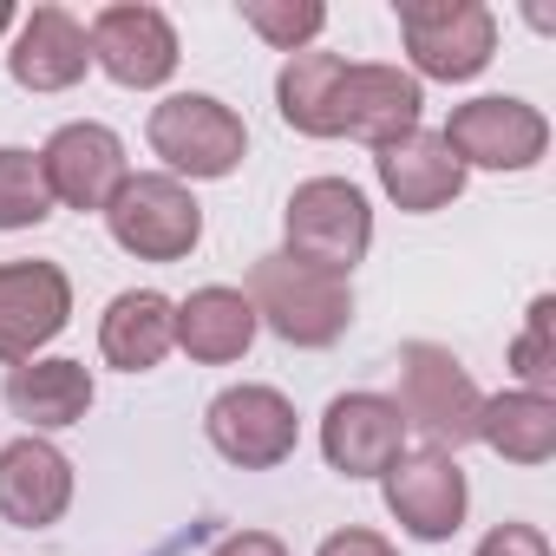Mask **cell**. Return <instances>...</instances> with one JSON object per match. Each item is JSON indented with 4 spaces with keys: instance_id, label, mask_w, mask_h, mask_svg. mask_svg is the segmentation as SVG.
Segmentation results:
<instances>
[{
    "instance_id": "15",
    "label": "cell",
    "mask_w": 556,
    "mask_h": 556,
    "mask_svg": "<svg viewBox=\"0 0 556 556\" xmlns=\"http://www.w3.org/2000/svg\"><path fill=\"white\" fill-rule=\"evenodd\" d=\"M73 504V458L47 439H14L0 445V517L14 530H47Z\"/></svg>"
},
{
    "instance_id": "7",
    "label": "cell",
    "mask_w": 556,
    "mask_h": 556,
    "mask_svg": "<svg viewBox=\"0 0 556 556\" xmlns=\"http://www.w3.org/2000/svg\"><path fill=\"white\" fill-rule=\"evenodd\" d=\"M203 432L242 471H275V465H289L295 445H302L295 406L275 387H223L210 400V413H203Z\"/></svg>"
},
{
    "instance_id": "11",
    "label": "cell",
    "mask_w": 556,
    "mask_h": 556,
    "mask_svg": "<svg viewBox=\"0 0 556 556\" xmlns=\"http://www.w3.org/2000/svg\"><path fill=\"white\" fill-rule=\"evenodd\" d=\"M73 315V282L60 262H0V367L34 361Z\"/></svg>"
},
{
    "instance_id": "1",
    "label": "cell",
    "mask_w": 556,
    "mask_h": 556,
    "mask_svg": "<svg viewBox=\"0 0 556 556\" xmlns=\"http://www.w3.org/2000/svg\"><path fill=\"white\" fill-rule=\"evenodd\" d=\"M242 295L255 308V328L282 334L289 348H334L354 321V295L341 275H321L295 255H255Z\"/></svg>"
},
{
    "instance_id": "2",
    "label": "cell",
    "mask_w": 556,
    "mask_h": 556,
    "mask_svg": "<svg viewBox=\"0 0 556 556\" xmlns=\"http://www.w3.org/2000/svg\"><path fill=\"white\" fill-rule=\"evenodd\" d=\"M400 419L426 432V452H458L478 439V413H484V393L478 380L458 367L452 348L439 341H406L400 348Z\"/></svg>"
},
{
    "instance_id": "21",
    "label": "cell",
    "mask_w": 556,
    "mask_h": 556,
    "mask_svg": "<svg viewBox=\"0 0 556 556\" xmlns=\"http://www.w3.org/2000/svg\"><path fill=\"white\" fill-rule=\"evenodd\" d=\"M478 439L510 465H549L556 452V393H497L478 413Z\"/></svg>"
},
{
    "instance_id": "18",
    "label": "cell",
    "mask_w": 556,
    "mask_h": 556,
    "mask_svg": "<svg viewBox=\"0 0 556 556\" xmlns=\"http://www.w3.org/2000/svg\"><path fill=\"white\" fill-rule=\"evenodd\" d=\"M177 302H164L157 289H125L112 295L105 321H99V354L118 374H151L170 348H177Z\"/></svg>"
},
{
    "instance_id": "5",
    "label": "cell",
    "mask_w": 556,
    "mask_h": 556,
    "mask_svg": "<svg viewBox=\"0 0 556 556\" xmlns=\"http://www.w3.org/2000/svg\"><path fill=\"white\" fill-rule=\"evenodd\" d=\"M400 34L413 53V79H478L497 53V14L484 0H400Z\"/></svg>"
},
{
    "instance_id": "25",
    "label": "cell",
    "mask_w": 556,
    "mask_h": 556,
    "mask_svg": "<svg viewBox=\"0 0 556 556\" xmlns=\"http://www.w3.org/2000/svg\"><path fill=\"white\" fill-rule=\"evenodd\" d=\"M510 367L523 380V393H556V302L536 295L523 334L510 341Z\"/></svg>"
},
{
    "instance_id": "6",
    "label": "cell",
    "mask_w": 556,
    "mask_h": 556,
    "mask_svg": "<svg viewBox=\"0 0 556 556\" xmlns=\"http://www.w3.org/2000/svg\"><path fill=\"white\" fill-rule=\"evenodd\" d=\"M144 138H151V151L170 164V177H229V170L242 164V151H249L242 118H236L223 99H210V92H177V99H164V105L151 112Z\"/></svg>"
},
{
    "instance_id": "26",
    "label": "cell",
    "mask_w": 556,
    "mask_h": 556,
    "mask_svg": "<svg viewBox=\"0 0 556 556\" xmlns=\"http://www.w3.org/2000/svg\"><path fill=\"white\" fill-rule=\"evenodd\" d=\"M471 556H556V549H549V536L536 523H497Z\"/></svg>"
},
{
    "instance_id": "20",
    "label": "cell",
    "mask_w": 556,
    "mask_h": 556,
    "mask_svg": "<svg viewBox=\"0 0 556 556\" xmlns=\"http://www.w3.org/2000/svg\"><path fill=\"white\" fill-rule=\"evenodd\" d=\"M170 334H177V348H184L190 361L229 367V361H242L249 341H255V308H249L242 289L210 282V289H197L190 302H177V328H170Z\"/></svg>"
},
{
    "instance_id": "10",
    "label": "cell",
    "mask_w": 556,
    "mask_h": 556,
    "mask_svg": "<svg viewBox=\"0 0 556 556\" xmlns=\"http://www.w3.org/2000/svg\"><path fill=\"white\" fill-rule=\"evenodd\" d=\"M419 112H426V92L413 73L400 66H341L334 79V99H328V138H361V144H393L406 131H419Z\"/></svg>"
},
{
    "instance_id": "29",
    "label": "cell",
    "mask_w": 556,
    "mask_h": 556,
    "mask_svg": "<svg viewBox=\"0 0 556 556\" xmlns=\"http://www.w3.org/2000/svg\"><path fill=\"white\" fill-rule=\"evenodd\" d=\"M14 27V8H8V0H0V34H8Z\"/></svg>"
},
{
    "instance_id": "12",
    "label": "cell",
    "mask_w": 556,
    "mask_h": 556,
    "mask_svg": "<svg viewBox=\"0 0 556 556\" xmlns=\"http://www.w3.org/2000/svg\"><path fill=\"white\" fill-rule=\"evenodd\" d=\"M40 170H47L53 203H66V210H105V203L118 197V184L131 177L125 138H118L112 125H92V118L60 125V131L47 138V151H40Z\"/></svg>"
},
{
    "instance_id": "4",
    "label": "cell",
    "mask_w": 556,
    "mask_h": 556,
    "mask_svg": "<svg viewBox=\"0 0 556 556\" xmlns=\"http://www.w3.org/2000/svg\"><path fill=\"white\" fill-rule=\"evenodd\" d=\"M105 229L138 262H184L203 242V203L170 170H138L105 203Z\"/></svg>"
},
{
    "instance_id": "14",
    "label": "cell",
    "mask_w": 556,
    "mask_h": 556,
    "mask_svg": "<svg viewBox=\"0 0 556 556\" xmlns=\"http://www.w3.org/2000/svg\"><path fill=\"white\" fill-rule=\"evenodd\" d=\"M465 504H471V491H465V471H458L452 452H413V458H400V465L387 471V510H393L400 530H413L419 543L458 536Z\"/></svg>"
},
{
    "instance_id": "13",
    "label": "cell",
    "mask_w": 556,
    "mask_h": 556,
    "mask_svg": "<svg viewBox=\"0 0 556 556\" xmlns=\"http://www.w3.org/2000/svg\"><path fill=\"white\" fill-rule=\"evenodd\" d=\"M321 452L341 478H387L406 458V419L387 393H341L321 413Z\"/></svg>"
},
{
    "instance_id": "16",
    "label": "cell",
    "mask_w": 556,
    "mask_h": 556,
    "mask_svg": "<svg viewBox=\"0 0 556 556\" xmlns=\"http://www.w3.org/2000/svg\"><path fill=\"white\" fill-rule=\"evenodd\" d=\"M374 170H380V190L400 203V210H413V216H426V210H445L458 190H465V164L452 157V144L439 138V131H406V138H393V144H380L374 151Z\"/></svg>"
},
{
    "instance_id": "3",
    "label": "cell",
    "mask_w": 556,
    "mask_h": 556,
    "mask_svg": "<svg viewBox=\"0 0 556 556\" xmlns=\"http://www.w3.org/2000/svg\"><path fill=\"white\" fill-rule=\"evenodd\" d=\"M282 229H289V249L295 262L321 268V275H354V262L374 249V210L367 197L348 184V177H308L295 184L289 210H282Z\"/></svg>"
},
{
    "instance_id": "8",
    "label": "cell",
    "mask_w": 556,
    "mask_h": 556,
    "mask_svg": "<svg viewBox=\"0 0 556 556\" xmlns=\"http://www.w3.org/2000/svg\"><path fill=\"white\" fill-rule=\"evenodd\" d=\"M445 144H452V157L471 170H530L543 151H549V118L536 112V105H523V99H504V92H491V99H471V105H452V118H445V131H439Z\"/></svg>"
},
{
    "instance_id": "9",
    "label": "cell",
    "mask_w": 556,
    "mask_h": 556,
    "mask_svg": "<svg viewBox=\"0 0 556 556\" xmlns=\"http://www.w3.org/2000/svg\"><path fill=\"white\" fill-rule=\"evenodd\" d=\"M86 47H92V66H105V79H118L131 92H151L177 73V27L151 0L99 8L92 27H86Z\"/></svg>"
},
{
    "instance_id": "24",
    "label": "cell",
    "mask_w": 556,
    "mask_h": 556,
    "mask_svg": "<svg viewBox=\"0 0 556 556\" xmlns=\"http://www.w3.org/2000/svg\"><path fill=\"white\" fill-rule=\"evenodd\" d=\"M242 27L262 34L275 53H308V40L328 27L321 0H242Z\"/></svg>"
},
{
    "instance_id": "19",
    "label": "cell",
    "mask_w": 556,
    "mask_h": 556,
    "mask_svg": "<svg viewBox=\"0 0 556 556\" xmlns=\"http://www.w3.org/2000/svg\"><path fill=\"white\" fill-rule=\"evenodd\" d=\"M8 413L34 432L79 426L92 413V367L86 361H21L8 367Z\"/></svg>"
},
{
    "instance_id": "22",
    "label": "cell",
    "mask_w": 556,
    "mask_h": 556,
    "mask_svg": "<svg viewBox=\"0 0 556 556\" xmlns=\"http://www.w3.org/2000/svg\"><path fill=\"white\" fill-rule=\"evenodd\" d=\"M341 53H289V66L275 73V112H282L289 131L302 138H328V99H334V79H341Z\"/></svg>"
},
{
    "instance_id": "17",
    "label": "cell",
    "mask_w": 556,
    "mask_h": 556,
    "mask_svg": "<svg viewBox=\"0 0 556 556\" xmlns=\"http://www.w3.org/2000/svg\"><path fill=\"white\" fill-rule=\"evenodd\" d=\"M92 66V47H86V27L66 14V8H34L14 34V53H8V73L21 92H66L79 86Z\"/></svg>"
},
{
    "instance_id": "23",
    "label": "cell",
    "mask_w": 556,
    "mask_h": 556,
    "mask_svg": "<svg viewBox=\"0 0 556 556\" xmlns=\"http://www.w3.org/2000/svg\"><path fill=\"white\" fill-rule=\"evenodd\" d=\"M53 216V190L40 170V151L0 144V229H34Z\"/></svg>"
},
{
    "instance_id": "27",
    "label": "cell",
    "mask_w": 556,
    "mask_h": 556,
    "mask_svg": "<svg viewBox=\"0 0 556 556\" xmlns=\"http://www.w3.org/2000/svg\"><path fill=\"white\" fill-rule=\"evenodd\" d=\"M315 556H400V549L380 530H334V536H321Z\"/></svg>"
},
{
    "instance_id": "28",
    "label": "cell",
    "mask_w": 556,
    "mask_h": 556,
    "mask_svg": "<svg viewBox=\"0 0 556 556\" xmlns=\"http://www.w3.org/2000/svg\"><path fill=\"white\" fill-rule=\"evenodd\" d=\"M210 556H289V549H282V536H268V530H236Z\"/></svg>"
}]
</instances>
